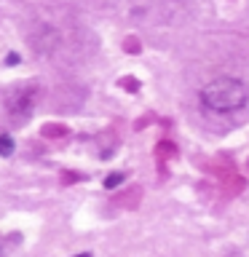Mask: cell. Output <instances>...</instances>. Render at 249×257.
Here are the masks:
<instances>
[{"mask_svg":"<svg viewBox=\"0 0 249 257\" xmlns=\"http://www.w3.org/2000/svg\"><path fill=\"white\" fill-rule=\"evenodd\" d=\"M201 107L212 115H233V112L244 110L249 102V86L241 78H214L198 91Z\"/></svg>","mask_w":249,"mask_h":257,"instance_id":"cell-1","label":"cell"},{"mask_svg":"<svg viewBox=\"0 0 249 257\" xmlns=\"http://www.w3.org/2000/svg\"><path fill=\"white\" fill-rule=\"evenodd\" d=\"M35 99H38V88H16V91L8 94V102H6V115L11 123H24L32 110H35Z\"/></svg>","mask_w":249,"mask_h":257,"instance_id":"cell-2","label":"cell"},{"mask_svg":"<svg viewBox=\"0 0 249 257\" xmlns=\"http://www.w3.org/2000/svg\"><path fill=\"white\" fill-rule=\"evenodd\" d=\"M14 150H16V142H14V137L8 134V132H3V134H0V156H11Z\"/></svg>","mask_w":249,"mask_h":257,"instance_id":"cell-3","label":"cell"},{"mask_svg":"<svg viewBox=\"0 0 249 257\" xmlns=\"http://www.w3.org/2000/svg\"><path fill=\"white\" fill-rule=\"evenodd\" d=\"M123 180H126V174H123V172L107 174V177H104V188H107V190H112V188H118V185L123 182Z\"/></svg>","mask_w":249,"mask_h":257,"instance_id":"cell-4","label":"cell"},{"mask_svg":"<svg viewBox=\"0 0 249 257\" xmlns=\"http://www.w3.org/2000/svg\"><path fill=\"white\" fill-rule=\"evenodd\" d=\"M6 62H8V67H14V64L19 62V56H16V54H8V56H6Z\"/></svg>","mask_w":249,"mask_h":257,"instance_id":"cell-5","label":"cell"},{"mask_svg":"<svg viewBox=\"0 0 249 257\" xmlns=\"http://www.w3.org/2000/svg\"><path fill=\"white\" fill-rule=\"evenodd\" d=\"M75 257H94L91 252H80V254H75Z\"/></svg>","mask_w":249,"mask_h":257,"instance_id":"cell-6","label":"cell"}]
</instances>
